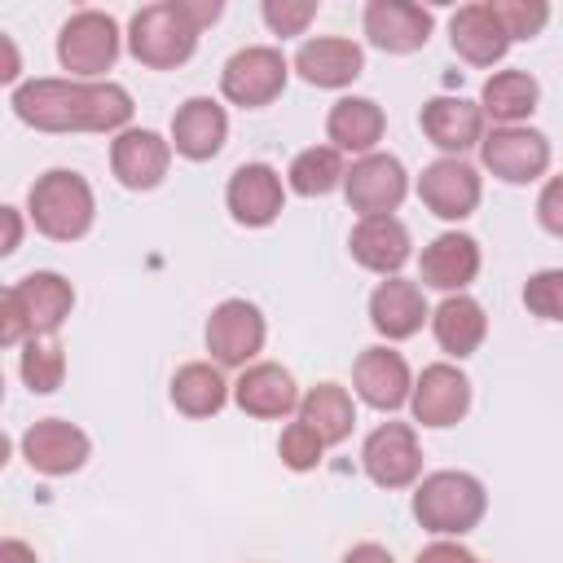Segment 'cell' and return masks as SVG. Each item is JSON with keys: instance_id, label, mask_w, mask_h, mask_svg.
<instances>
[{"instance_id": "8fae6325", "label": "cell", "mask_w": 563, "mask_h": 563, "mask_svg": "<svg viewBox=\"0 0 563 563\" xmlns=\"http://www.w3.org/2000/svg\"><path fill=\"white\" fill-rule=\"evenodd\" d=\"M361 466L378 488H409L422 475V449L409 422H383L361 444Z\"/></svg>"}, {"instance_id": "ffe728a7", "label": "cell", "mask_w": 563, "mask_h": 563, "mask_svg": "<svg viewBox=\"0 0 563 563\" xmlns=\"http://www.w3.org/2000/svg\"><path fill=\"white\" fill-rule=\"evenodd\" d=\"M352 383H356V396L374 409H400L409 396H413V378H409V365L400 352L391 347H365L356 356V369H352Z\"/></svg>"}, {"instance_id": "2e32d148", "label": "cell", "mask_w": 563, "mask_h": 563, "mask_svg": "<svg viewBox=\"0 0 563 563\" xmlns=\"http://www.w3.org/2000/svg\"><path fill=\"white\" fill-rule=\"evenodd\" d=\"M224 202H229V211H233L238 224L264 229V224H273V220L282 216L286 189H282V176H277L268 163H242V167L229 176Z\"/></svg>"}, {"instance_id": "836d02e7", "label": "cell", "mask_w": 563, "mask_h": 563, "mask_svg": "<svg viewBox=\"0 0 563 563\" xmlns=\"http://www.w3.org/2000/svg\"><path fill=\"white\" fill-rule=\"evenodd\" d=\"M488 4H493L497 22L506 26L510 44L541 35V26L550 22V4H545V0H488Z\"/></svg>"}, {"instance_id": "7402d4cb", "label": "cell", "mask_w": 563, "mask_h": 563, "mask_svg": "<svg viewBox=\"0 0 563 563\" xmlns=\"http://www.w3.org/2000/svg\"><path fill=\"white\" fill-rule=\"evenodd\" d=\"M295 70L312 88H347L365 70V53H361V44H352L343 35H317V40L299 44Z\"/></svg>"}, {"instance_id": "603a6c76", "label": "cell", "mask_w": 563, "mask_h": 563, "mask_svg": "<svg viewBox=\"0 0 563 563\" xmlns=\"http://www.w3.org/2000/svg\"><path fill=\"white\" fill-rule=\"evenodd\" d=\"M224 136H229V114L211 97H189L172 114V145H176V154H185L194 163L216 158L220 145H224Z\"/></svg>"}, {"instance_id": "8992f818", "label": "cell", "mask_w": 563, "mask_h": 563, "mask_svg": "<svg viewBox=\"0 0 563 563\" xmlns=\"http://www.w3.org/2000/svg\"><path fill=\"white\" fill-rule=\"evenodd\" d=\"M282 88H286V57L282 48H268V44H251L233 53L220 70V92L242 110H260L277 101Z\"/></svg>"}, {"instance_id": "e0dca14e", "label": "cell", "mask_w": 563, "mask_h": 563, "mask_svg": "<svg viewBox=\"0 0 563 563\" xmlns=\"http://www.w3.org/2000/svg\"><path fill=\"white\" fill-rule=\"evenodd\" d=\"M365 35L383 53H418L431 40V13L409 0H369Z\"/></svg>"}, {"instance_id": "277c9868", "label": "cell", "mask_w": 563, "mask_h": 563, "mask_svg": "<svg viewBox=\"0 0 563 563\" xmlns=\"http://www.w3.org/2000/svg\"><path fill=\"white\" fill-rule=\"evenodd\" d=\"M484 510H488V493L466 471H431L413 493V519L440 537L471 532L484 519Z\"/></svg>"}, {"instance_id": "7bdbcfd3", "label": "cell", "mask_w": 563, "mask_h": 563, "mask_svg": "<svg viewBox=\"0 0 563 563\" xmlns=\"http://www.w3.org/2000/svg\"><path fill=\"white\" fill-rule=\"evenodd\" d=\"M0 44H4V70H0V79H13L18 75V53H13V44L0 35Z\"/></svg>"}, {"instance_id": "cb8c5ba5", "label": "cell", "mask_w": 563, "mask_h": 563, "mask_svg": "<svg viewBox=\"0 0 563 563\" xmlns=\"http://www.w3.org/2000/svg\"><path fill=\"white\" fill-rule=\"evenodd\" d=\"M409 229L396 220V216H365L356 229H352V238H347V251H352V260L361 264V268H369V273H383V277H396L400 268H405V260H409Z\"/></svg>"}, {"instance_id": "ac0fdd59", "label": "cell", "mask_w": 563, "mask_h": 563, "mask_svg": "<svg viewBox=\"0 0 563 563\" xmlns=\"http://www.w3.org/2000/svg\"><path fill=\"white\" fill-rule=\"evenodd\" d=\"M431 145H440L449 158H462L471 145L484 141V110L466 97H431L418 114Z\"/></svg>"}, {"instance_id": "8d00e7d4", "label": "cell", "mask_w": 563, "mask_h": 563, "mask_svg": "<svg viewBox=\"0 0 563 563\" xmlns=\"http://www.w3.org/2000/svg\"><path fill=\"white\" fill-rule=\"evenodd\" d=\"M317 18V0H264V22L273 35H303Z\"/></svg>"}, {"instance_id": "d4e9b609", "label": "cell", "mask_w": 563, "mask_h": 563, "mask_svg": "<svg viewBox=\"0 0 563 563\" xmlns=\"http://www.w3.org/2000/svg\"><path fill=\"white\" fill-rule=\"evenodd\" d=\"M427 299H422V286L418 282H405V277H387L374 286L369 295V321L383 339H409L422 330L427 321Z\"/></svg>"}, {"instance_id": "52a82bcc", "label": "cell", "mask_w": 563, "mask_h": 563, "mask_svg": "<svg viewBox=\"0 0 563 563\" xmlns=\"http://www.w3.org/2000/svg\"><path fill=\"white\" fill-rule=\"evenodd\" d=\"M119 57V26L101 9H79L66 18L57 35V62L70 75H101Z\"/></svg>"}, {"instance_id": "5b68a950", "label": "cell", "mask_w": 563, "mask_h": 563, "mask_svg": "<svg viewBox=\"0 0 563 563\" xmlns=\"http://www.w3.org/2000/svg\"><path fill=\"white\" fill-rule=\"evenodd\" d=\"M26 211H31V224H35L44 238H53V242H75V238H84V233L92 229L97 202H92V189H88V180H84L79 172L53 167V172H44V176L31 185Z\"/></svg>"}, {"instance_id": "9a60e30c", "label": "cell", "mask_w": 563, "mask_h": 563, "mask_svg": "<svg viewBox=\"0 0 563 563\" xmlns=\"http://www.w3.org/2000/svg\"><path fill=\"white\" fill-rule=\"evenodd\" d=\"M172 141H163L150 128H128L110 141V172L123 189H154L167 176Z\"/></svg>"}, {"instance_id": "f1b7e54d", "label": "cell", "mask_w": 563, "mask_h": 563, "mask_svg": "<svg viewBox=\"0 0 563 563\" xmlns=\"http://www.w3.org/2000/svg\"><path fill=\"white\" fill-rule=\"evenodd\" d=\"M431 330H435V343L449 352V356H471L484 334H488V317L484 308L471 299V295H449L435 312H431Z\"/></svg>"}, {"instance_id": "6da1fadb", "label": "cell", "mask_w": 563, "mask_h": 563, "mask_svg": "<svg viewBox=\"0 0 563 563\" xmlns=\"http://www.w3.org/2000/svg\"><path fill=\"white\" fill-rule=\"evenodd\" d=\"M9 106L40 132H128L132 119L128 88L110 79H31L13 88Z\"/></svg>"}, {"instance_id": "ab89813d", "label": "cell", "mask_w": 563, "mask_h": 563, "mask_svg": "<svg viewBox=\"0 0 563 563\" xmlns=\"http://www.w3.org/2000/svg\"><path fill=\"white\" fill-rule=\"evenodd\" d=\"M343 563H396V559H391V550H383V545H374V541H361V545H352V550L343 554Z\"/></svg>"}, {"instance_id": "4fadbf2b", "label": "cell", "mask_w": 563, "mask_h": 563, "mask_svg": "<svg viewBox=\"0 0 563 563\" xmlns=\"http://www.w3.org/2000/svg\"><path fill=\"white\" fill-rule=\"evenodd\" d=\"M409 405H413V418H418L422 427H453V422H462L466 409H471V378H466L457 365L435 361V365H427V369L418 374Z\"/></svg>"}, {"instance_id": "3957f363", "label": "cell", "mask_w": 563, "mask_h": 563, "mask_svg": "<svg viewBox=\"0 0 563 563\" xmlns=\"http://www.w3.org/2000/svg\"><path fill=\"white\" fill-rule=\"evenodd\" d=\"M75 308V290L62 273H26L0 299V343H26L53 334Z\"/></svg>"}, {"instance_id": "1f68e13d", "label": "cell", "mask_w": 563, "mask_h": 563, "mask_svg": "<svg viewBox=\"0 0 563 563\" xmlns=\"http://www.w3.org/2000/svg\"><path fill=\"white\" fill-rule=\"evenodd\" d=\"M286 180H290L295 194L321 198V194H330V189H339L347 180V167H343V154L334 145H312V150H299L290 158Z\"/></svg>"}, {"instance_id": "d6a6232c", "label": "cell", "mask_w": 563, "mask_h": 563, "mask_svg": "<svg viewBox=\"0 0 563 563\" xmlns=\"http://www.w3.org/2000/svg\"><path fill=\"white\" fill-rule=\"evenodd\" d=\"M18 369H22V383H26L31 391H40V396L57 391L62 378H66L62 343H53V334H44V339H26V343H22V361H18Z\"/></svg>"}, {"instance_id": "4316f807", "label": "cell", "mask_w": 563, "mask_h": 563, "mask_svg": "<svg viewBox=\"0 0 563 563\" xmlns=\"http://www.w3.org/2000/svg\"><path fill=\"white\" fill-rule=\"evenodd\" d=\"M383 128H387L383 106L369 101V97H339L330 106V114H325V136H330V145L339 154L343 150H352L361 158L374 154V145L383 141Z\"/></svg>"}, {"instance_id": "f35d334b", "label": "cell", "mask_w": 563, "mask_h": 563, "mask_svg": "<svg viewBox=\"0 0 563 563\" xmlns=\"http://www.w3.org/2000/svg\"><path fill=\"white\" fill-rule=\"evenodd\" d=\"M413 563H479V559L466 545H457V541H431L427 550H418Z\"/></svg>"}, {"instance_id": "7c38bea8", "label": "cell", "mask_w": 563, "mask_h": 563, "mask_svg": "<svg viewBox=\"0 0 563 563\" xmlns=\"http://www.w3.org/2000/svg\"><path fill=\"white\" fill-rule=\"evenodd\" d=\"M418 198L440 220H466L479 207L484 185H479V172L471 163H462V158H435L418 176Z\"/></svg>"}, {"instance_id": "30bf717a", "label": "cell", "mask_w": 563, "mask_h": 563, "mask_svg": "<svg viewBox=\"0 0 563 563\" xmlns=\"http://www.w3.org/2000/svg\"><path fill=\"white\" fill-rule=\"evenodd\" d=\"M405 194H409V176H405L396 154H378L374 150V154H365V158H356L347 167L343 198H347L352 211H361V220L365 216H391L405 202Z\"/></svg>"}, {"instance_id": "4dcf8cb0", "label": "cell", "mask_w": 563, "mask_h": 563, "mask_svg": "<svg viewBox=\"0 0 563 563\" xmlns=\"http://www.w3.org/2000/svg\"><path fill=\"white\" fill-rule=\"evenodd\" d=\"M299 418L330 444H343L352 435V422H356V409H352V396L339 387V383H317L303 400H299Z\"/></svg>"}, {"instance_id": "44dd1931", "label": "cell", "mask_w": 563, "mask_h": 563, "mask_svg": "<svg viewBox=\"0 0 563 563\" xmlns=\"http://www.w3.org/2000/svg\"><path fill=\"white\" fill-rule=\"evenodd\" d=\"M233 400L242 413L251 418H286L299 409V387L290 378V369L273 365V361H260V365H246L242 378L233 383Z\"/></svg>"}, {"instance_id": "484cf974", "label": "cell", "mask_w": 563, "mask_h": 563, "mask_svg": "<svg viewBox=\"0 0 563 563\" xmlns=\"http://www.w3.org/2000/svg\"><path fill=\"white\" fill-rule=\"evenodd\" d=\"M479 273V242L471 233H440L422 251V282L449 295H462Z\"/></svg>"}, {"instance_id": "ba28073f", "label": "cell", "mask_w": 563, "mask_h": 563, "mask_svg": "<svg viewBox=\"0 0 563 563\" xmlns=\"http://www.w3.org/2000/svg\"><path fill=\"white\" fill-rule=\"evenodd\" d=\"M264 347V317L251 299H224L207 317V352L216 365L246 369Z\"/></svg>"}, {"instance_id": "d590c367", "label": "cell", "mask_w": 563, "mask_h": 563, "mask_svg": "<svg viewBox=\"0 0 563 563\" xmlns=\"http://www.w3.org/2000/svg\"><path fill=\"white\" fill-rule=\"evenodd\" d=\"M277 453H282V462H286L290 471H312V466L321 462V453H325V440L299 418V422H290V427L282 431Z\"/></svg>"}, {"instance_id": "f546056e", "label": "cell", "mask_w": 563, "mask_h": 563, "mask_svg": "<svg viewBox=\"0 0 563 563\" xmlns=\"http://www.w3.org/2000/svg\"><path fill=\"white\" fill-rule=\"evenodd\" d=\"M229 400V383L216 365L207 361H189L172 374V405L185 413V418H211L220 413Z\"/></svg>"}, {"instance_id": "9c48e42d", "label": "cell", "mask_w": 563, "mask_h": 563, "mask_svg": "<svg viewBox=\"0 0 563 563\" xmlns=\"http://www.w3.org/2000/svg\"><path fill=\"white\" fill-rule=\"evenodd\" d=\"M479 158H484V167L497 180L528 185V180L545 176V167H550V141L537 128H523V123L519 128H493L479 141Z\"/></svg>"}, {"instance_id": "7a4b0ae2", "label": "cell", "mask_w": 563, "mask_h": 563, "mask_svg": "<svg viewBox=\"0 0 563 563\" xmlns=\"http://www.w3.org/2000/svg\"><path fill=\"white\" fill-rule=\"evenodd\" d=\"M220 0H158L132 13L128 53L150 70H172L194 57L207 22L220 18Z\"/></svg>"}, {"instance_id": "60d3db41", "label": "cell", "mask_w": 563, "mask_h": 563, "mask_svg": "<svg viewBox=\"0 0 563 563\" xmlns=\"http://www.w3.org/2000/svg\"><path fill=\"white\" fill-rule=\"evenodd\" d=\"M0 563H35V550L26 541L9 537V541H0Z\"/></svg>"}, {"instance_id": "74e56055", "label": "cell", "mask_w": 563, "mask_h": 563, "mask_svg": "<svg viewBox=\"0 0 563 563\" xmlns=\"http://www.w3.org/2000/svg\"><path fill=\"white\" fill-rule=\"evenodd\" d=\"M537 220H541L545 233L563 238V176H550L541 185V194H537Z\"/></svg>"}, {"instance_id": "5bb4252c", "label": "cell", "mask_w": 563, "mask_h": 563, "mask_svg": "<svg viewBox=\"0 0 563 563\" xmlns=\"http://www.w3.org/2000/svg\"><path fill=\"white\" fill-rule=\"evenodd\" d=\"M88 453H92L88 435L66 418H40L35 427L22 431V457L40 475H70L88 462Z\"/></svg>"}, {"instance_id": "b9f144b4", "label": "cell", "mask_w": 563, "mask_h": 563, "mask_svg": "<svg viewBox=\"0 0 563 563\" xmlns=\"http://www.w3.org/2000/svg\"><path fill=\"white\" fill-rule=\"evenodd\" d=\"M4 229H9V233H4V246H0V251H4V255H13V251H18V242H22V220H18V211H13V207H4Z\"/></svg>"}, {"instance_id": "83f0119b", "label": "cell", "mask_w": 563, "mask_h": 563, "mask_svg": "<svg viewBox=\"0 0 563 563\" xmlns=\"http://www.w3.org/2000/svg\"><path fill=\"white\" fill-rule=\"evenodd\" d=\"M537 101H541V88L528 70H497L479 92V110L497 128H519L537 110Z\"/></svg>"}, {"instance_id": "d6986e66", "label": "cell", "mask_w": 563, "mask_h": 563, "mask_svg": "<svg viewBox=\"0 0 563 563\" xmlns=\"http://www.w3.org/2000/svg\"><path fill=\"white\" fill-rule=\"evenodd\" d=\"M449 44H453V53H457L462 62H471V66H493V62L506 57L510 35H506V26L497 22L493 4L479 0V4H462V9L449 18Z\"/></svg>"}, {"instance_id": "e575fe53", "label": "cell", "mask_w": 563, "mask_h": 563, "mask_svg": "<svg viewBox=\"0 0 563 563\" xmlns=\"http://www.w3.org/2000/svg\"><path fill=\"white\" fill-rule=\"evenodd\" d=\"M523 308L541 321H563V268L532 273L523 286Z\"/></svg>"}]
</instances>
